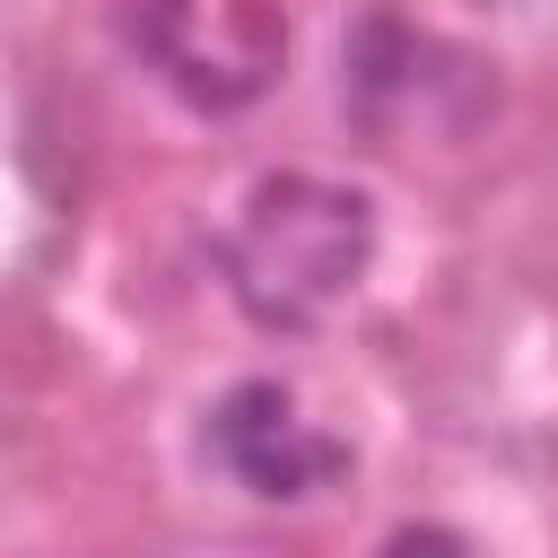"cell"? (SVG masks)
<instances>
[{"mask_svg":"<svg viewBox=\"0 0 558 558\" xmlns=\"http://www.w3.org/2000/svg\"><path fill=\"white\" fill-rule=\"evenodd\" d=\"M366 253H375V218L357 192L323 174H270L227 227V288L253 323L296 331V323H323L357 288Z\"/></svg>","mask_w":558,"mask_h":558,"instance_id":"1","label":"cell"},{"mask_svg":"<svg viewBox=\"0 0 558 558\" xmlns=\"http://www.w3.org/2000/svg\"><path fill=\"white\" fill-rule=\"evenodd\" d=\"M209 445H218V462H227L253 497H305V488H323V480L349 462L331 436H314V427L296 418V401H288L279 384H235V392L218 401V418H209Z\"/></svg>","mask_w":558,"mask_h":558,"instance_id":"2","label":"cell"},{"mask_svg":"<svg viewBox=\"0 0 558 558\" xmlns=\"http://www.w3.org/2000/svg\"><path fill=\"white\" fill-rule=\"evenodd\" d=\"M384 558H471V549H462L453 532H401V541H392Z\"/></svg>","mask_w":558,"mask_h":558,"instance_id":"3","label":"cell"}]
</instances>
